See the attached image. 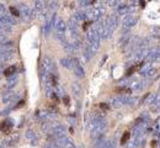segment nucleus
I'll return each mask as SVG.
<instances>
[{
    "label": "nucleus",
    "instance_id": "nucleus-16",
    "mask_svg": "<svg viewBox=\"0 0 160 148\" xmlns=\"http://www.w3.org/2000/svg\"><path fill=\"white\" fill-rule=\"evenodd\" d=\"M147 103H148L149 105H152V106L159 104V103H160L159 95H158V94H150V95H149V99H148Z\"/></svg>",
    "mask_w": 160,
    "mask_h": 148
},
{
    "label": "nucleus",
    "instance_id": "nucleus-32",
    "mask_svg": "<svg viewBox=\"0 0 160 148\" xmlns=\"http://www.w3.org/2000/svg\"><path fill=\"white\" fill-rule=\"evenodd\" d=\"M89 4H91V3H89V1H79L80 6H86V5H89Z\"/></svg>",
    "mask_w": 160,
    "mask_h": 148
},
{
    "label": "nucleus",
    "instance_id": "nucleus-3",
    "mask_svg": "<svg viewBox=\"0 0 160 148\" xmlns=\"http://www.w3.org/2000/svg\"><path fill=\"white\" fill-rule=\"evenodd\" d=\"M106 21H107V25L110 27V30H111V32H113L118 27V25H120L121 16H118L117 14H113V15H111L110 17L106 18Z\"/></svg>",
    "mask_w": 160,
    "mask_h": 148
},
{
    "label": "nucleus",
    "instance_id": "nucleus-22",
    "mask_svg": "<svg viewBox=\"0 0 160 148\" xmlns=\"http://www.w3.org/2000/svg\"><path fill=\"white\" fill-rule=\"evenodd\" d=\"M105 142H106V140H105V137H100L99 140H96L95 141V145H94V148H101L103 145H105Z\"/></svg>",
    "mask_w": 160,
    "mask_h": 148
},
{
    "label": "nucleus",
    "instance_id": "nucleus-17",
    "mask_svg": "<svg viewBox=\"0 0 160 148\" xmlns=\"http://www.w3.org/2000/svg\"><path fill=\"white\" fill-rule=\"evenodd\" d=\"M26 137H27V140L31 141V143H33V145H36L37 143V140H36V133L32 131V130H27L26 131Z\"/></svg>",
    "mask_w": 160,
    "mask_h": 148
},
{
    "label": "nucleus",
    "instance_id": "nucleus-20",
    "mask_svg": "<svg viewBox=\"0 0 160 148\" xmlns=\"http://www.w3.org/2000/svg\"><path fill=\"white\" fill-rule=\"evenodd\" d=\"M64 49H65L68 53L73 54V53H74L75 51H76V47H75V46L73 45L71 42H65V43H64Z\"/></svg>",
    "mask_w": 160,
    "mask_h": 148
},
{
    "label": "nucleus",
    "instance_id": "nucleus-12",
    "mask_svg": "<svg viewBox=\"0 0 160 148\" xmlns=\"http://www.w3.org/2000/svg\"><path fill=\"white\" fill-rule=\"evenodd\" d=\"M17 98V96L14 94V92L11 91V90H9V91H6L5 94L3 95V103H5V104H7V103H11V101H14Z\"/></svg>",
    "mask_w": 160,
    "mask_h": 148
},
{
    "label": "nucleus",
    "instance_id": "nucleus-35",
    "mask_svg": "<svg viewBox=\"0 0 160 148\" xmlns=\"http://www.w3.org/2000/svg\"><path fill=\"white\" fill-rule=\"evenodd\" d=\"M69 121H70V123H74V122H75V120H74V119H73V120H71V119H69Z\"/></svg>",
    "mask_w": 160,
    "mask_h": 148
},
{
    "label": "nucleus",
    "instance_id": "nucleus-1",
    "mask_svg": "<svg viewBox=\"0 0 160 148\" xmlns=\"http://www.w3.org/2000/svg\"><path fill=\"white\" fill-rule=\"evenodd\" d=\"M86 40H88V42H89V48L91 49V52L95 54L99 49L100 40H101L99 36V32L95 29H90L88 31V34H86Z\"/></svg>",
    "mask_w": 160,
    "mask_h": 148
},
{
    "label": "nucleus",
    "instance_id": "nucleus-26",
    "mask_svg": "<svg viewBox=\"0 0 160 148\" xmlns=\"http://www.w3.org/2000/svg\"><path fill=\"white\" fill-rule=\"evenodd\" d=\"M17 141H19V135H14L11 138H9V145L12 146V145H15Z\"/></svg>",
    "mask_w": 160,
    "mask_h": 148
},
{
    "label": "nucleus",
    "instance_id": "nucleus-11",
    "mask_svg": "<svg viewBox=\"0 0 160 148\" xmlns=\"http://www.w3.org/2000/svg\"><path fill=\"white\" fill-rule=\"evenodd\" d=\"M54 27H56V32H62V34H65V31H67V24L62 20V18H58V20L56 21V25H54Z\"/></svg>",
    "mask_w": 160,
    "mask_h": 148
},
{
    "label": "nucleus",
    "instance_id": "nucleus-13",
    "mask_svg": "<svg viewBox=\"0 0 160 148\" xmlns=\"http://www.w3.org/2000/svg\"><path fill=\"white\" fill-rule=\"evenodd\" d=\"M93 56H94V53L91 52V49L89 48V46L86 47L84 51H83V54H81V59H83V62H89L91 58H93Z\"/></svg>",
    "mask_w": 160,
    "mask_h": 148
},
{
    "label": "nucleus",
    "instance_id": "nucleus-27",
    "mask_svg": "<svg viewBox=\"0 0 160 148\" xmlns=\"http://www.w3.org/2000/svg\"><path fill=\"white\" fill-rule=\"evenodd\" d=\"M48 6H49L48 10H56V9L58 8V3L57 1H49L48 3Z\"/></svg>",
    "mask_w": 160,
    "mask_h": 148
},
{
    "label": "nucleus",
    "instance_id": "nucleus-30",
    "mask_svg": "<svg viewBox=\"0 0 160 148\" xmlns=\"http://www.w3.org/2000/svg\"><path fill=\"white\" fill-rule=\"evenodd\" d=\"M5 16V8H4V5H1L0 4V18Z\"/></svg>",
    "mask_w": 160,
    "mask_h": 148
},
{
    "label": "nucleus",
    "instance_id": "nucleus-10",
    "mask_svg": "<svg viewBox=\"0 0 160 148\" xmlns=\"http://www.w3.org/2000/svg\"><path fill=\"white\" fill-rule=\"evenodd\" d=\"M147 59H148L149 62H152V63H154V62H160V52H159L157 48L152 49V51L149 52Z\"/></svg>",
    "mask_w": 160,
    "mask_h": 148
},
{
    "label": "nucleus",
    "instance_id": "nucleus-2",
    "mask_svg": "<svg viewBox=\"0 0 160 148\" xmlns=\"http://www.w3.org/2000/svg\"><path fill=\"white\" fill-rule=\"evenodd\" d=\"M19 9H20V15L24 17L25 21H30L31 18H33L35 15H36L35 11H33V9H30L27 5H25V4H20Z\"/></svg>",
    "mask_w": 160,
    "mask_h": 148
},
{
    "label": "nucleus",
    "instance_id": "nucleus-8",
    "mask_svg": "<svg viewBox=\"0 0 160 148\" xmlns=\"http://www.w3.org/2000/svg\"><path fill=\"white\" fill-rule=\"evenodd\" d=\"M46 5H47V4H46L44 1H42V0H37V1H35V4H33V11H35V14L36 15H41V14H42L44 10H46Z\"/></svg>",
    "mask_w": 160,
    "mask_h": 148
},
{
    "label": "nucleus",
    "instance_id": "nucleus-25",
    "mask_svg": "<svg viewBox=\"0 0 160 148\" xmlns=\"http://www.w3.org/2000/svg\"><path fill=\"white\" fill-rule=\"evenodd\" d=\"M115 141H106L101 148H115Z\"/></svg>",
    "mask_w": 160,
    "mask_h": 148
},
{
    "label": "nucleus",
    "instance_id": "nucleus-19",
    "mask_svg": "<svg viewBox=\"0 0 160 148\" xmlns=\"http://www.w3.org/2000/svg\"><path fill=\"white\" fill-rule=\"evenodd\" d=\"M17 80H19V77H17V74H14V75L9 77V79H7V86L9 88H14V86L16 85Z\"/></svg>",
    "mask_w": 160,
    "mask_h": 148
},
{
    "label": "nucleus",
    "instance_id": "nucleus-15",
    "mask_svg": "<svg viewBox=\"0 0 160 148\" xmlns=\"http://www.w3.org/2000/svg\"><path fill=\"white\" fill-rule=\"evenodd\" d=\"M129 11H131V8L127 6L126 4H122V5H120V6H118V9H117V15L118 16H123V15L129 14Z\"/></svg>",
    "mask_w": 160,
    "mask_h": 148
},
{
    "label": "nucleus",
    "instance_id": "nucleus-14",
    "mask_svg": "<svg viewBox=\"0 0 160 148\" xmlns=\"http://www.w3.org/2000/svg\"><path fill=\"white\" fill-rule=\"evenodd\" d=\"M61 64L64 68L70 69V71H73V67H74V63H73L71 58H61Z\"/></svg>",
    "mask_w": 160,
    "mask_h": 148
},
{
    "label": "nucleus",
    "instance_id": "nucleus-4",
    "mask_svg": "<svg viewBox=\"0 0 160 148\" xmlns=\"http://www.w3.org/2000/svg\"><path fill=\"white\" fill-rule=\"evenodd\" d=\"M137 20H138V18H137L135 16H133V15H127L126 16V18L122 22V27H123V30L126 31V34H127L128 30L132 29V27L137 24Z\"/></svg>",
    "mask_w": 160,
    "mask_h": 148
},
{
    "label": "nucleus",
    "instance_id": "nucleus-7",
    "mask_svg": "<svg viewBox=\"0 0 160 148\" xmlns=\"http://www.w3.org/2000/svg\"><path fill=\"white\" fill-rule=\"evenodd\" d=\"M73 63H74V67H73V71H74L75 75L79 77V78H84L85 77V72L83 69V66L80 64V62L78 61V59H73Z\"/></svg>",
    "mask_w": 160,
    "mask_h": 148
},
{
    "label": "nucleus",
    "instance_id": "nucleus-28",
    "mask_svg": "<svg viewBox=\"0 0 160 148\" xmlns=\"http://www.w3.org/2000/svg\"><path fill=\"white\" fill-rule=\"evenodd\" d=\"M107 5L111 8H115L117 5H120V1H117V0H110V1H107Z\"/></svg>",
    "mask_w": 160,
    "mask_h": 148
},
{
    "label": "nucleus",
    "instance_id": "nucleus-6",
    "mask_svg": "<svg viewBox=\"0 0 160 148\" xmlns=\"http://www.w3.org/2000/svg\"><path fill=\"white\" fill-rule=\"evenodd\" d=\"M139 73L143 77H145V78H152V77L155 75V73H157V69H155L154 67H152V64H147L145 67H143V68L140 69Z\"/></svg>",
    "mask_w": 160,
    "mask_h": 148
},
{
    "label": "nucleus",
    "instance_id": "nucleus-37",
    "mask_svg": "<svg viewBox=\"0 0 160 148\" xmlns=\"http://www.w3.org/2000/svg\"><path fill=\"white\" fill-rule=\"evenodd\" d=\"M159 88H160V84H159Z\"/></svg>",
    "mask_w": 160,
    "mask_h": 148
},
{
    "label": "nucleus",
    "instance_id": "nucleus-21",
    "mask_svg": "<svg viewBox=\"0 0 160 148\" xmlns=\"http://www.w3.org/2000/svg\"><path fill=\"white\" fill-rule=\"evenodd\" d=\"M11 126H12V122H11V121L9 122V120H6V121H4V122L1 123V126H0V128H1V131L7 132V130H10V128H11Z\"/></svg>",
    "mask_w": 160,
    "mask_h": 148
},
{
    "label": "nucleus",
    "instance_id": "nucleus-29",
    "mask_svg": "<svg viewBox=\"0 0 160 148\" xmlns=\"http://www.w3.org/2000/svg\"><path fill=\"white\" fill-rule=\"evenodd\" d=\"M10 10H11V14H12V15H15V16H20V11L17 10L16 8L11 6V8H10Z\"/></svg>",
    "mask_w": 160,
    "mask_h": 148
},
{
    "label": "nucleus",
    "instance_id": "nucleus-31",
    "mask_svg": "<svg viewBox=\"0 0 160 148\" xmlns=\"http://www.w3.org/2000/svg\"><path fill=\"white\" fill-rule=\"evenodd\" d=\"M128 137H129V132H126L125 135H123V138H122V143H125V142L128 140Z\"/></svg>",
    "mask_w": 160,
    "mask_h": 148
},
{
    "label": "nucleus",
    "instance_id": "nucleus-34",
    "mask_svg": "<svg viewBox=\"0 0 160 148\" xmlns=\"http://www.w3.org/2000/svg\"><path fill=\"white\" fill-rule=\"evenodd\" d=\"M0 148H6V145H4V143H0Z\"/></svg>",
    "mask_w": 160,
    "mask_h": 148
},
{
    "label": "nucleus",
    "instance_id": "nucleus-24",
    "mask_svg": "<svg viewBox=\"0 0 160 148\" xmlns=\"http://www.w3.org/2000/svg\"><path fill=\"white\" fill-rule=\"evenodd\" d=\"M15 69H16V67L15 66H12V67H9L5 72H4V74H5L6 77H11V75H14V73H15Z\"/></svg>",
    "mask_w": 160,
    "mask_h": 148
},
{
    "label": "nucleus",
    "instance_id": "nucleus-23",
    "mask_svg": "<svg viewBox=\"0 0 160 148\" xmlns=\"http://www.w3.org/2000/svg\"><path fill=\"white\" fill-rule=\"evenodd\" d=\"M71 89H73V91H74L76 95L81 94V86L78 84V83H73V84H71Z\"/></svg>",
    "mask_w": 160,
    "mask_h": 148
},
{
    "label": "nucleus",
    "instance_id": "nucleus-33",
    "mask_svg": "<svg viewBox=\"0 0 160 148\" xmlns=\"http://www.w3.org/2000/svg\"><path fill=\"white\" fill-rule=\"evenodd\" d=\"M127 83H128V82H127V80L125 79V80H121V82H120V84H122V85H126Z\"/></svg>",
    "mask_w": 160,
    "mask_h": 148
},
{
    "label": "nucleus",
    "instance_id": "nucleus-36",
    "mask_svg": "<svg viewBox=\"0 0 160 148\" xmlns=\"http://www.w3.org/2000/svg\"><path fill=\"white\" fill-rule=\"evenodd\" d=\"M159 148H160V142H159Z\"/></svg>",
    "mask_w": 160,
    "mask_h": 148
},
{
    "label": "nucleus",
    "instance_id": "nucleus-18",
    "mask_svg": "<svg viewBox=\"0 0 160 148\" xmlns=\"http://www.w3.org/2000/svg\"><path fill=\"white\" fill-rule=\"evenodd\" d=\"M39 116L41 119L46 120V121H51V120H53V114L49 112V111H39Z\"/></svg>",
    "mask_w": 160,
    "mask_h": 148
},
{
    "label": "nucleus",
    "instance_id": "nucleus-5",
    "mask_svg": "<svg viewBox=\"0 0 160 148\" xmlns=\"http://www.w3.org/2000/svg\"><path fill=\"white\" fill-rule=\"evenodd\" d=\"M145 85H147V82H144V79H132L131 83H129V88L132 90H142L144 89Z\"/></svg>",
    "mask_w": 160,
    "mask_h": 148
},
{
    "label": "nucleus",
    "instance_id": "nucleus-9",
    "mask_svg": "<svg viewBox=\"0 0 160 148\" xmlns=\"http://www.w3.org/2000/svg\"><path fill=\"white\" fill-rule=\"evenodd\" d=\"M97 8H94V14H93V20H100V17H101L103 14H105V8L102 6L101 3L97 4Z\"/></svg>",
    "mask_w": 160,
    "mask_h": 148
}]
</instances>
